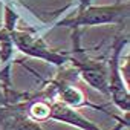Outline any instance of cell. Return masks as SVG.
I'll return each mask as SVG.
<instances>
[{"label": "cell", "mask_w": 130, "mask_h": 130, "mask_svg": "<svg viewBox=\"0 0 130 130\" xmlns=\"http://www.w3.org/2000/svg\"><path fill=\"white\" fill-rule=\"evenodd\" d=\"M130 12L128 2H118L112 5H89L86 8H74L71 14L57 20L52 28H69L81 29L89 26H104V25H122L127 23Z\"/></svg>", "instance_id": "1"}, {"label": "cell", "mask_w": 130, "mask_h": 130, "mask_svg": "<svg viewBox=\"0 0 130 130\" xmlns=\"http://www.w3.org/2000/svg\"><path fill=\"white\" fill-rule=\"evenodd\" d=\"M81 29L72 31V49L66 51L68 64L95 90L109 96V81H107V55L96 57L81 46Z\"/></svg>", "instance_id": "2"}, {"label": "cell", "mask_w": 130, "mask_h": 130, "mask_svg": "<svg viewBox=\"0 0 130 130\" xmlns=\"http://www.w3.org/2000/svg\"><path fill=\"white\" fill-rule=\"evenodd\" d=\"M128 44V34H118L107 54V81H109V98L122 112L128 113L130 109V92L122 78L121 57L124 47Z\"/></svg>", "instance_id": "3"}, {"label": "cell", "mask_w": 130, "mask_h": 130, "mask_svg": "<svg viewBox=\"0 0 130 130\" xmlns=\"http://www.w3.org/2000/svg\"><path fill=\"white\" fill-rule=\"evenodd\" d=\"M11 41L14 49L23 52L31 58H38L41 61L51 63L57 68H64L68 64L66 51H57L51 47L44 37L34 28L31 29H14L11 32Z\"/></svg>", "instance_id": "4"}, {"label": "cell", "mask_w": 130, "mask_h": 130, "mask_svg": "<svg viewBox=\"0 0 130 130\" xmlns=\"http://www.w3.org/2000/svg\"><path fill=\"white\" fill-rule=\"evenodd\" d=\"M44 90L49 93V96L52 100H55V101H58V103H61L64 106H68V107H72V109H77V110L83 109V107H90V109L101 110V112L110 115L115 119L119 118V116L113 115L112 112H109L104 106L90 103L86 98V95L83 93V90L72 84V78L66 77L64 74H60L55 80L44 81Z\"/></svg>", "instance_id": "5"}, {"label": "cell", "mask_w": 130, "mask_h": 130, "mask_svg": "<svg viewBox=\"0 0 130 130\" xmlns=\"http://www.w3.org/2000/svg\"><path fill=\"white\" fill-rule=\"evenodd\" d=\"M29 96L31 95L28 93V98L20 103L0 107V130H43L40 122L29 119L25 113Z\"/></svg>", "instance_id": "6"}, {"label": "cell", "mask_w": 130, "mask_h": 130, "mask_svg": "<svg viewBox=\"0 0 130 130\" xmlns=\"http://www.w3.org/2000/svg\"><path fill=\"white\" fill-rule=\"evenodd\" d=\"M92 2L93 0H77V9H80V8H86V6H89V5H92Z\"/></svg>", "instance_id": "7"}]
</instances>
